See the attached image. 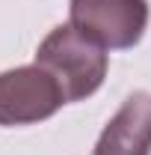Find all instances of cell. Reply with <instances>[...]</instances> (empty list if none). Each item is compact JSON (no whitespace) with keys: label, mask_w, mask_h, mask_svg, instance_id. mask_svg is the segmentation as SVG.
Segmentation results:
<instances>
[{"label":"cell","mask_w":151,"mask_h":155,"mask_svg":"<svg viewBox=\"0 0 151 155\" xmlns=\"http://www.w3.org/2000/svg\"><path fill=\"white\" fill-rule=\"evenodd\" d=\"M62 104V87L39 63L0 72V125H33L51 119Z\"/></svg>","instance_id":"3"},{"label":"cell","mask_w":151,"mask_h":155,"mask_svg":"<svg viewBox=\"0 0 151 155\" xmlns=\"http://www.w3.org/2000/svg\"><path fill=\"white\" fill-rule=\"evenodd\" d=\"M151 152V93L136 90L107 122L92 155H148Z\"/></svg>","instance_id":"4"},{"label":"cell","mask_w":151,"mask_h":155,"mask_svg":"<svg viewBox=\"0 0 151 155\" xmlns=\"http://www.w3.org/2000/svg\"><path fill=\"white\" fill-rule=\"evenodd\" d=\"M68 24L104 51H128L145 36L148 0H71Z\"/></svg>","instance_id":"2"},{"label":"cell","mask_w":151,"mask_h":155,"mask_svg":"<svg viewBox=\"0 0 151 155\" xmlns=\"http://www.w3.org/2000/svg\"><path fill=\"white\" fill-rule=\"evenodd\" d=\"M36 63L57 78L68 104L95 96L107 78V51L71 24H59L42 39Z\"/></svg>","instance_id":"1"}]
</instances>
